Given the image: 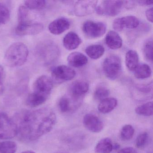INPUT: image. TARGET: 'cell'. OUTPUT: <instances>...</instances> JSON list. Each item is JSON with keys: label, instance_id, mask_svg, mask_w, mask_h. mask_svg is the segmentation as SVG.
I'll return each instance as SVG.
<instances>
[{"label": "cell", "instance_id": "8", "mask_svg": "<svg viewBox=\"0 0 153 153\" xmlns=\"http://www.w3.org/2000/svg\"><path fill=\"white\" fill-rule=\"evenodd\" d=\"M106 30V25L102 22L87 21L83 26V32L86 35L91 38L101 37L105 34Z\"/></svg>", "mask_w": 153, "mask_h": 153}, {"label": "cell", "instance_id": "19", "mask_svg": "<svg viewBox=\"0 0 153 153\" xmlns=\"http://www.w3.org/2000/svg\"><path fill=\"white\" fill-rule=\"evenodd\" d=\"M118 102L113 97H107L100 102L98 105L99 111L103 114L111 112L117 106Z\"/></svg>", "mask_w": 153, "mask_h": 153}, {"label": "cell", "instance_id": "30", "mask_svg": "<svg viewBox=\"0 0 153 153\" xmlns=\"http://www.w3.org/2000/svg\"><path fill=\"white\" fill-rule=\"evenodd\" d=\"M110 94V91L105 87H100L96 89L94 93V97L97 101H102L107 98Z\"/></svg>", "mask_w": 153, "mask_h": 153}, {"label": "cell", "instance_id": "28", "mask_svg": "<svg viewBox=\"0 0 153 153\" xmlns=\"http://www.w3.org/2000/svg\"><path fill=\"white\" fill-rule=\"evenodd\" d=\"M25 7L28 9L42 10L46 6V1L44 0H28L25 1Z\"/></svg>", "mask_w": 153, "mask_h": 153}, {"label": "cell", "instance_id": "5", "mask_svg": "<svg viewBox=\"0 0 153 153\" xmlns=\"http://www.w3.org/2000/svg\"><path fill=\"white\" fill-rule=\"evenodd\" d=\"M124 4L125 1H103L97 4L96 11L100 15L114 16L121 12Z\"/></svg>", "mask_w": 153, "mask_h": 153}, {"label": "cell", "instance_id": "35", "mask_svg": "<svg viewBox=\"0 0 153 153\" xmlns=\"http://www.w3.org/2000/svg\"><path fill=\"white\" fill-rule=\"evenodd\" d=\"M4 79V70L3 67L0 65V94L3 93L4 90L3 80Z\"/></svg>", "mask_w": 153, "mask_h": 153}, {"label": "cell", "instance_id": "2", "mask_svg": "<svg viewBox=\"0 0 153 153\" xmlns=\"http://www.w3.org/2000/svg\"><path fill=\"white\" fill-rule=\"evenodd\" d=\"M28 56L27 46L23 43L16 42L11 45L6 51L4 60L9 67H19L25 63Z\"/></svg>", "mask_w": 153, "mask_h": 153}, {"label": "cell", "instance_id": "3", "mask_svg": "<svg viewBox=\"0 0 153 153\" xmlns=\"http://www.w3.org/2000/svg\"><path fill=\"white\" fill-rule=\"evenodd\" d=\"M18 134V128L15 120L5 113L0 111V139H10Z\"/></svg>", "mask_w": 153, "mask_h": 153}, {"label": "cell", "instance_id": "18", "mask_svg": "<svg viewBox=\"0 0 153 153\" xmlns=\"http://www.w3.org/2000/svg\"><path fill=\"white\" fill-rule=\"evenodd\" d=\"M69 64L74 68H80L85 66L88 62L87 58L81 53L74 52L68 57Z\"/></svg>", "mask_w": 153, "mask_h": 153}, {"label": "cell", "instance_id": "32", "mask_svg": "<svg viewBox=\"0 0 153 153\" xmlns=\"http://www.w3.org/2000/svg\"><path fill=\"white\" fill-rule=\"evenodd\" d=\"M18 24H21L29 21L28 9L25 6H21L19 7L18 13Z\"/></svg>", "mask_w": 153, "mask_h": 153}, {"label": "cell", "instance_id": "21", "mask_svg": "<svg viewBox=\"0 0 153 153\" xmlns=\"http://www.w3.org/2000/svg\"><path fill=\"white\" fill-rule=\"evenodd\" d=\"M139 56L137 53L133 50L127 52L125 55L126 67L130 71H133L138 65Z\"/></svg>", "mask_w": 153, "mask_h": 153}, {"label": "cell", "instance_id": "25", "mask_svg": "<svg viewBox=\"0 0 153 153\" xmlns=\"http://www.w3.org/2000/svg\"><path fill=\"white\" fill-rule=\"evenodd\" d=\"M135 112L137 114L141 116H152L153 114V102H148L138 106L135 109Z\"/></svg>", "mask_w": 153, "mask_h": 153}, {"label": "cell", "instance_id": "14", "mask_svg": "<svg viewBox=\"0 0 153 153\" xmlns=\"http://www.w3.org/2000/svg\"><path fill=\"white\" fill-rule=\"evenodd\" d=\"M70 23L65 18H59L53 20L49 25L48 28L52 34L55 35L61 34L69 28Z\"/></svg>", "mask_w": 153, "mask_h": 153}, {"label": "cell", "instance_id": "22", "mask_svg": "<svg viewBox=\"0 0 153 153\" xmlns=\"http://www.w3.org/2000/svg\"><path fill=\"white\" fill-rule=\"evenodd\" d=\"M133 71L135 77L138 79L148 78L150 76L152 73L150 67L145 63L138 64Z\"/></svg>", "mask_w": 153, "mask_h": 153}, {"label": "cell", "instance_id": "20", "mask_svg": "<svg viewBox=\"0 0 153 153\" xmlns=\"http://www.w3.org/2000/svg\"><path fill=\"white\" fill-rule=\"evenodd\" d=\"M113 149V144L111 139L104 138L97 143L95 147V153H110Z\"/></svg>", "mask_w": 153, "mask_h": 153}, {"label": "cell", "instance_id": "26", "mask_svg": "<svg viewBox=\"0 0 153 153\" xmlns=\"http://www.w3.org/2000/svg\"><path fill=\"white\" fill-rule=\"evenodd\" d=\"M17 145L14 141H3L0 142V153H16Z\"/></svg>", "mask_w": 153, "mask_h": 153}, {"label": "cell", "instance_id": "39", "mask_svg": "<svg viewBox=\"0 0 153 153\" xmlns=\"http://www.w3.org/2000/svg\"><path fill=\"white\" fill-rule=\"evenodd\" d=\"M21 153H36L35 152L31 150H27V151H25L24 152H21Z\"/></svg>", "mask_w": 153, "mask_h": 153}, {"label": "cell", "instance_id": "33", "mask_svg": "<svg viewBox=\"0 0 153 153\" xmlns=\"http://www.w3.org/2000/svg\"><path fill=\"white\" fill-rule=\"evenodd\" d=\"M149 140V134L147 132H144L138 136L136 140V145L139 149H142L146 146Z\"/></svg>", "mask_w": 153, "mask_h": 153}, {"label": "cell", "instance_id": "13", "mask_svg": "<svg viewBox=\"0 0 153 153\" xmlns=\"http://www.w3.org/2000/svg\"><path fill=\"white\" fill-rule=\"evenodd\" d=\"M83 124L86 128L95 133L101 132L103 129L102 122L98 117L92 114H87L85 115Z\"/></svg>", "mask_w": 153, "mask_h": 153}, {"label": "cell", "instance_id": "37", "mask_svg": "<svg viewBox=\"0 0 153 153\" xmlns=\"http://www.w3.org/2000/svg\"><path fill=\"white\" fill-rule=\"evenodd\" d=\"M118 153H137L136 149L131 147H127L122 149L118 152Z\"/></svg>", "mask_w": 153, "mask_h": 153}, {"label": "cell", "instance_id": "38", "mask_svg": "<svg viewBox=\"0 0 153 153\" xmlns=\"http://www.w3.org/2000/svg\"><path fill=\"white\" fill-rule=\"evenodd\" d=\"M139 5L141 6H150L153 3V1H137Z\"/></svg>", "mask_w": 153, "mask_h": 153}, {"label": "cell", "instance_id": "10", "mask_svg": "<svg viewBox=\"0 0 153 153\" xmlns=\"http://www.w3.org/2000/svg\"><path fill=\"white\" fill-rule=\"evenodd\" d=\"M139 25V20L134 16H127L118 18L113 23V27L114 30L120 32L125 28L134 29L137 28Z\"/></svg>", "mask_w": 153, "mask_h": 153}, {"label": "cell", "instance_id": "16", "mask_svg": "<svg viewBox=\"0 0 153 153\" xmlns=\"http://www.w3.org/2000/svg\"><path fill=\"white\" fill-rule=\"evenodd\" d=\"M105 42L107 46L112 50H117L122 46V39L115 31H111L107 33L105 37Z\"/></svg>", "mask_w": 153, "mask_h": 153}, {"label": "cell", "instance_id": "36", "mask_svg": "<svg viewBox=\"0 0 153 153\" xmlns=\"http://www.w3.org/2000/svg\"><path fill=\"white\" fill-rule=\"evenodd\" d=\"M146 16L147 19L149 22L153 23V7L148 9L146 11Z\"/></svg>", "mask_w": 153, "mask_h": 153}, {"label": "cell", "instance_id": "11", "mask_svg": "<svg viewBox=\"0 0 153 153\" xmlns=\"http://www.w3.org/2000/svg\"><path fill=\"white\" fill-rule=\"evenodd\" d=\"M97 2V1H77L74 6V13L76 16L79 17L90 15L96 10Z\"/></svg>", "mask_w": 153, "mask_h": 153}, {"label": "cell", "instance_id": "34", "mask_svg": "<svg viewBox=\"0 0 153 153\" xmlns=\"http://www.w3.org/2000/svg\"><path fill=\"white\" fill-rule=\"evenodd\" d=\"M59 106L62 112H67L70 109V102L69 99L65 97L61 98L59 102Z\"/></svg>", "mask_w": 153, "mask_h": 153}, {"label": "cell", "instance_id": "15", "mask_svg": "<svg viewBox=\"0 0 153 153\" xmlns=\"http://www.w3.org/2000/svg\"><path fill=\"white\" fill-rule=\"evenodd\" d=\"M81 43V40L80 37L74 32H69L63 38V45L68 50H75Z\"/></svg>", "mask_w": 153, "mask_h": 153}, {"label": "cell", "instance_id": "29", "mask_svg": "<svg viewBox=\"0 0 153 153\" xmlns=\"http://www.w3.org/2000/svg\"><path fill=\"white\" fill-rule=\"evenodd\" d=\"M10 18V13L8 8L5 5L0 3V25L7 23Z\"/></svg>", "mask_w": 153, "mask_h": 153}, {"label": "cell", "instance_id": "7", "mask_svg": "<svg viewBox=\"0 0 153 153\" xmlns=\"http://www.w3.org/2000/svg\"><path fill=\"white\" fill-rule=\"evenodd\" d=\"M53 87L52 80L47 76H42L36 79L33 85V93L48 98Z\"/></svg>", "mask_w": 153, "mask_h": 153}, {"label": "cell", "instance_id": "27", "mask_svg": "<svg viewBox=\"0 0 153 153\" xmlns=\"http://www.w3.org/2000/svg\"><path fill=\"white\" fill-rule=\"evenodd\" d=\"M134 128L131 125L127 124L123 127L121 130L120 137L122 140L125 141L131 139L134 136Z\"/></svg>", "mask_w": 153, "mask_h": 153}, {"label": "cell", "instance_id": "12", "mask_svg": "<svg viewBox=\"0 0 153 153\" xmlns=\"http://www.w3.org/2000/svg\"><path fill=\"white\" fill-rule=\"evenodd\" d=\"M53 78L57 81H68L76 76V71L68 66L60 65L53 69L51 72Z\"/></svg>", "mask_w": 153, "mask_h": 153}, {"label": "cell", "instance_id": "9", "mask_svg": "<svg viewBox=\"0 0 153 153\" xmlns=\"http://www.w3.org/2000/svg\"><path fill=\"white\" fill-rule=\"evenodd\" d=\"M44 26L40 23H32L30 21L18 24L16 33L19 36L36 35L42 32Z\"/></svg>", "mask_w": 153, "mask_h": 153}, {"label": "cell", "instance_id": "4", "mask_svg": "<svg viewBox=\"0 0 153 153\" xmlns=\"http://www.w3.org/2000/svg\"><path fill=\"white\" fill-rule=\"evenodd\" d=\"M121 69V61L117 55L108 56L103 63V70L105 76L112 80L116 79L120 76Z\"/></svg>", "mask_w": 153, "mask_h": 153}, {"label": "cell", "instance_id": "24", "mask_svg": "<svg viewBox=\"0 0 153 153\" xmlns=\"http://www.w3.org/2000/svg\"><path fill=\"white\" fill-rule=\"evenodd\" d=\"M48 98L36 93L30 94L26 100L27 105L31 107H36L44 103Z\"/></svg>", "mask_w": 153, "mask_h": 153}, {"label": "cell", "instance_id": "23", "mask_svg": "<svg viewBox=\"0 0 153 153\" xmlns=\"http://www.w3.org/2000/svg\"><path fill=\"white\" fill-rule=\"evenodd\" d=\"M85 52L91 59H97L103 55L105 49L100 45H94L87 47Z\"/></svg>", "mask_w": 153, "mask_h": 153}, {"label": "cell", "instance_id": "17", "mask_svg": "<svg viewBox=\"0 0 153 153\" xmlns=\"http://www.w3.org/2000/svg\"><path fill=\"white\" fill-rule=\"evenodd\" d=\"M89 89V85L83 80H77L71 84L70 90L75 97H79L86 94Z\"/></svg>", "mask_w": 153, "mask_h": 153}, {"label": "cell", "instance_id": "1", "mask_svg": "<svg viewBox=\"0 0 153 153\" xmlns=\"http://www.w3.org/2000/svg\"><path fill=\"white\" fill-rule=\"evenodd\" d=\"M15 121L18 134L24 139L34 141L50 132L55 126L56 115L51 109L42 108L26 111Z\"/></svg>", "mask_w": 153, "mask_h": 153}, {"label": "cell", "instance_id": "31", "mask_svg": "<svg viewBox=\"0 0 153 153\" xmlns=\"http://www.w3.org/2000/svg\"><path fill=\"white\" fill-rule=\"evenodd\" d=\"M153 41L151 39L146 42L143 49L146 59L151 62L153 61Z\"/></svg>", "mask_w": 153, "mask_h": 153}, {"label": "cell", "instance_id": "6", "mask_svg": "<svg viewBox=\"0 0 153 153\" xmlns=\"http://www.w3.org/2000/svg\"><path fill=\"white\" fill-rule=\"evenodd\" d=\"M58 48L51 42H44L41 44L38 48L37 52L40 59L46 63H50L56 59L58 57Z\"/></svg>", "mask_w": 153, "mask_h": 153}]
</instances>
